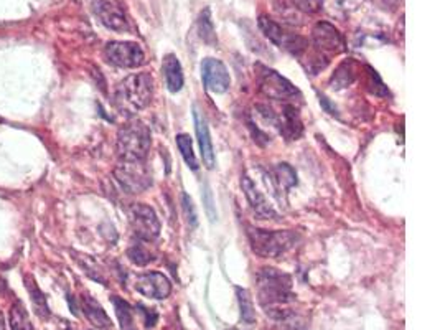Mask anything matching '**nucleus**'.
Returning a JSON list of instances; mask_svg holds the SVG:
<instances>
[{"mask_svg":"<svg viewBox=\"0 0 440 330\" xmlns=\"http://www.w3.org/2000/svg\"><path fill=\"white\" fill-rule=\"evenodd\" d=\"M257 24L267 40L272 41L275 46L292 53L294 56H302V53L307 51V48H309V41H307V39L285 30L282 25H279L275 20L266 17V15L259 17Z\"/></svg>","mask_w":440,"mask_h":330,"instance_id":"obj_6","label":"nucleus"},{"mask_svg":"<svg viewBox=\"0 0 440 330\" xmlns=\"http://www.w3.org/2000/svg\"><path fill=\"white\" fill-rule=\"evenodd\" d=\"M91 9L106 29L127 31L131 29L124 9L114 0H91Z\"/></svg>","mask_w":440,"mask_h":330,"instance_id":"obj_13","label":"nucleus"},{"mask_svg":"<svg viewBox=\"0 0 440 330\" xmlns=\"http://www.w3.org/2000/svg\"><path fill=\"white\" fill-rule=\"evenodd\" d=\"M231 330H236V329H231Z\"/></svg>","mask_w":440,"mask_h":330,"instance_id":"obj_35","label":"nucleus"},{"mask_svg":"<svg viewBox=\"0 0 440 330\" xmlns=\"http://www.w3.org/2000/svg\"><path fill=\"white\" fill-rule=\"evenodd\" d=\"M236 294L237 301H240V309H241V321L246 324V326H251L256 321V311H254V304L251 296L246 289L242 287H236Z\"/></svg>","mask_w":440,"mask_h":330,"instance_id":"obj_23","label":"nucleus"},{"mask_svg":"<svg viewBox=\"0 0 440 330\" xmlns=\"http://www.w3.org/2000/svg\"><path fill=\"white\" fill-rule=\"evenodd\" d=\"M337 4L340 5L343 10H348V12H353L358 7H362L364 4V0H337Z\"/></svg>","mask_w":440,"mask_h":330,"instance_id":"obj_31","label":"nucleus"},{"mask_svg":"<svg viewBox=\"0 0 440 330\" xmlns=\"http://www.w3.org/2000/svg\"><path fill=\"white\" fill-rule=\"evenodd\" d=\"M198 31L201 40L205 41V44H208L211 46L216 45V34H215V26H213V20H211V12L210 9H205L203 12L200 15L198 20Z\"/></svg>","mask_w":440,"mask_h":330,"instance_id":"obj_25","label":"nucleus"},{"mask_svg":"<svg viewBox=\"0 0 440 330\" xmlns=\"http://www.w3.org/2000/svg\"><path fill=\"white\" fill-rule=\"evenodd\" d=\"M397 4H399V0H381V5H383L384 9H388V7L394 9Z\"/></svg>","mask_w":440,"mask_h":330,"instance_id":"obj_32","label":"nucleus"},{"mask_svg":"<svg viewBox=\"0 0 440 330\" xmlns=\"http://www.w3.org/2000/svg\"><path fill=\"white\" fill-rule=\"evenodd\" d=\"M153 78L150 73H135L119 83L116 99L124 109L140 111L152 103Z\"/></svg>","mask_w":440,"mask_h":330,"instance_id":"obj_4","label":"nucleus"},{"mask_svg":"<svg viewBox=\"0 0 440 330\" xmlns=\"http://www.w3.org/2000/svg\"><path fill=\"white\" fill-rule=\"evenodd\" d=\"M175 139H177L178 151H180V154H182L185 164H187L192 170H198L200 164H198V161H196L192 137H190L188 134H178L177 137H175Z\"/></svg>","mask_w":440,"mask_h":330,"instance_id":"obj_22","label":"nucleus"},{"mask_svg":"<svg viewBox=\"0 0 440 330\" xmlns=\"http://www.w3.org/2000/svg\"><path fill=\"white\" fill-rule=\"evenodd\" d=\"M113 304L123 330H134V312H132L129 302L119 299V297H113Z\"/></svg>","mask_w":440,"mask_h":330,"instance_id":"obj_26","label":"nucleus"},{"mask_svg":"<svg viewBox=\"0 0 440 330\" xmlns=\"http://www.w3.org/2000/svg\"><path fill=\"white\" fill-rule=\"evenodd\" d=\"M152 146V134L140 121H131L118 132L121 161H145Z\"/></svg>","mask_w":440,"mask_h":330,"instance_id":"obj_3","label":"nucleus"},{"mask_svg":"<svg viewBox=\"0 0 440 330\" xmlns=\"http://www.w3.org/2000/svg\"><path fill=\"white\" fill-rule=\"evenodd\" d=\"M106 60L118 68H139L144 65V50L135 41H109L104 48Z\"/></svg>","mask_w":440,"mask_h":330,"instance_id":"obj_10","label":"nucleus"},{"mask_svg":"<svg viewBox=\"0 0 440 330\" xmlns=\"http://www.w3.org/2000/svg\"><path fill=\"white\" fill-rule=\"evenodd\" d=\"M134 287L139 294L148 297V299H157V301L167 299L172 292L170 281H168L167 276L157 273V271L137 276Z\"/></svg>","mask_w":440,"mask_h":330,"instance_id":"obj_14","label":"nucleus"},{"mask_svg":"<svg viewBox=\"0 0 440 330\" xmlns=\"http://www.w3.org/2000/svg\"><path fill=\"white\" fill-rule=\"evenodd\" d=\"M137 309H140V314H142V316H144V324H145L147 329H150V327L155 326L158 316H157V312L153 311V309H147L144 306H137Z\"/></svg>","mask_w":440,"mask_h":330,"instance_id":"obj_30","label":"nucleus"},{"mask_svg":"<svg viewBox=\"0 0 440 330\" xmlns=\"http://www.w3.org/2000/svg\"><path fill=\"white\" fill-rule=\"evenodd\" d=\"M182 204H183V213H185V218H187L188 225L190 226H196L198 225V215H196V209L193 205V200L190 199V196L187 194H183L182 196Z\"/></svg>","mask_w":440,"mask_h":330,"instance_id":"obj_29","label":"nucleus"},{"mask_svg":"<svg viewBox=\"0 0 440 330\" xmlns=\"http://www.w3.org/2000/svg\"><path fill=\"white\" fill-rule=\"evenodd\" d=\"M25 283H26L25 284L26 289H29L31 304H34L36 314H39V316H41V317H48L50 316V311H48V306H46V299H45V296H44V292H41L39 287H36L35 281L31 279L30 276L25 279Z\"/></svg>","mask_w":440,"mask_h":330,"instance_id":"obj_21","label":"nucleus"},{"mask_svg":"<svg viewBox=\"0 0 440 330\" xmlns=\"http://www.w3.org/2000/svg\"><path fill=\"white\" fill-rule=\"evenodd\" d=\"M0 330H5V322H4V316H2V312H0Z\"/></svg>","mask_w":440,"mask_h":330,"instance_id":"obj_33","label":"nucleus"},{"mask_svg":"<svg viewBox=\"0 0 440 330\" xmlns=\"http://www.w3.org/2000/svg\"><path fill=\"white\" fill-rule=\"evenodd\" d=\"M274 182L279 185V189L289 190L297 184V174L289 164H279L274 169Z\"/></svg>","mask_w":440,"mask_h":330,"instance_id":"obj_24","label":"nucleus"},{"mask_svg":"<svg viewBox=\"0 0 440 330\" xmlns=\"http://www.w3.org/2000/svg\"><path fill=\"white\" fill-rule=\"evenodd\" d=\"M114 177L129 194H142L152 185V175L145 161H121Z\"/></svg>","mask_w":440,"mask_h":330,"instance_id":"obj_8","label":"nucleus"},{"mask_svg":"<svg viewBox=\"0 0 440 330\" xmlns=\"http://www.w3.org/2000/svg\"><path fill=\"white\" fill-rule=\"evenodd\" d=\"M241 187L242 191H245L249 205H251L252 211L256 213L259 218H262V220H277L279 215L272 209V205L269 204L266 196L262 195V191L256 187V184H254L247 175L241 179Z\"/></svg>","mask_w":440,"mask_h":330,"instance_id":"obj_15","label":"nucleus"},{"mask_svg":"<svg viewBox=\"0 0 440 330\" xmlns=\"http://www.w3.org/2000/svg\"><path fill=\"white\" fill-rule=\"evenodd\" d=\"M63 330H76V329H73L71 326H65V327H63Z\"/></svg>","mask_w":440,"mask_h":330,"instance_id":"obj_34","label":"nucleus"},{"mask_svg":"<svg viewBox=\"0 0 440 330\" xmlns=\"http://www.w3.org/2000/svg\"><path fill=\"white\" fill-rule=\"evenodd\" d=\"M195 118V127H196V137H198L200 144V151H201V159H203V164L206 165V169H215L216 159H215V149H213V141H211L210 136V127L206 118L200 113L198 109L195 108L193 113Z\"/></svg>","mask_w":440,"mask_h":330,"instance_id":"obj_16","label":"nucleus"},{"mask_svg":"<svg viewBox=\"0 0 440 330\" xmlns=\"http://www.w3.org/2000/svg\"><path fill=\"white\" fill-rule=\"evenodd\" d=\"M354 79H357V63H354L353 60H347L337 68L335 74H333L330 79V84H332V88L342 89V88L349 86Z\"/></svg>","mask_w":440,"mask_h":330,"instance_id":"obj_19","label":"nucleus"},{"mask_svg":"<svg viewBox=\"0 0 440 330\" xmlns=\"http://www.w3.org/2000/svg\"><path fill=\"white\" fill-rule=\"evenodd\" d=\"M10 327L12 330H31V322L26 309L20 301H15L10 307Z\"/></svg>","mask_w":440,"mask_h":330,"instance_id":"obj_20","label":"nucleus"},{"mask_svg":"<svg viewBox=\"0 0 440 330\" xmlns=\"http://www.w3.org/2000/svg\"><path fill=\"white\" fill-rule=\"evenodd\" d=\"M131 226L142 241H153L160 235V221L155 210L145 204H135L129 209Z\"/></svg>","mask_w":440,"mask_h":330,"instance_id":"obj_11","label":"nucleus"},{"mask_svg":"<svg viewBox=\"0 0 440 330\" xmlns=\"http://www.w3.org/2000/svg\"><path fill=\"white\" fill-rule=\"evenodd\" d=\"M251 249L261 258H282L300 241L299 233L292 230L267 231L259 228H247Z\"/></svg>","mask_w":440,"mask_h":330,"instance_id":"obj_2","label":"nucleus"},{"mask_svg":"<svg viewBox=\"0 0 440 330\" xmlns=\"http://www.w3.org/2000/svg\"><path fill=\"white\" fill-rule=\"evenodd\" d=\"M257 89L262 96L272 101H290L300 98V91L287 78L270 68L259 65L257 73Z\"/></svg>","mask_w":440,"mask_h":330,"instance_id":"obj_7","label":"nucleus"},{"mask_svg":"<svg viewBox=\"0 0 440 330\" xmlns=\"http://www.w3.org/2000/svg\"><path fill=\"white\" fill-rule=\"evenodd\" d=\"M292 7L304 14H318L323 9V0H290Z\"/></svg>","mask_w":440,"mask_h":330,"instance_id":"obj_28","label":"nucleus"},{"mask_svg":"<svg viewBox=\"0 0 440 330\" xmlns=\"http://www.w3.org/2000/svg\"><path fill=\"white\" fill-rule=\"evenodd\" d=\"M162 73H163V76H165V84H167L168 91H170V93L182 91L185 78H183L182 63H180L177 55H173V53H168V55L163 56Z\"/></svg>","mask_w":440,"mask_h":330,"instance_id":"obj_17","label":"nucleus"},{"mask_svg":"<svg viewBox=\"0 0 440 330\" xmlns=\"http://www.w3.org/2000/svg\"><path fill=\"white\" fill-rule=\"evenodd\" d=\"M201 79L205 88L213 94L226 93L231 86V76L226 65L216 58H205L201 61Z\"/></svg>","mask_w":440,"mask_h":330,"instance_id":"obj_12","label":"nucleus"},{"mask_svg":"<svg viewBox=\"0 0 440 330\" xmlns=\"http://www.w3.org/2000/svg\"><path fill=\"white\" fill-rule=\"evenodd\" d=\"M257 292L259 302L267 309V312H274L277 307L294 301L292 278L279 269L264 268L257 274Z\"/></svg>","mask_w":440,"mask_h":330,"instance_id":"obj_1","label":"nucleus"},{"mask_svg":"<svg viewBox=\"0 0 440 330\" xmlns=\"http://www.w3.org/2000/svg\"><path fill=\"white\" fill-rule=\"evenodd\" d=\"M312 40H314L315 51L327 58L328 61L333 55H340L347 50V41H344L342 31L328 22L315 24L312 29Z\"/></svg>","mask_w":440,"mask_h":330,"instance_id":"obj_9","label":"nucleus"},{"mask_svg":"<svg viewBox=\"0 0 440 330\" xmlns=\"http://www.w3.org/2000/svg\"><path fill=\"white\" fill-rule=\"evenodd\" d=\"M127 258H129L132 263L137 266H147L148 263H152L153 254L148 251L144 244H132V246L127 249Z\"/></svg>","mask_w":440,"mask_h":330,"instance_id":"obj_27","label":"nucleus"},{"mask_svg":"<svg viewBox=\"0 0 440 330\" xmlns=\"http://www.w3.org/2000/svg\"><path fill=\"white\" fill-rule=\"evenodd\" d=\"M81 309H83L84 316H86L88 321L91 322L94 327H98V329L113 327V322H111V319L108 314H106L103 306H101L96 299H93L91 296L81 297Z\"/></svg>","mask_w":440,"mask_h":330,"instance_id":"obj_18","label":"nucleus"},{"mask_svg":"<svg viewBox=\"0 0 440 330\" xmlns=\"http://www.w3.org/2000/svg\"><path fill=\"white\" fill-rule=\"evenodd\" d=\"M256 109L257 114L264 121L269 122L270 126L275 127L285 139L297 141L302 136V132H304V126H302V121L299 118V111L294 106L284 104L282 109L275 111L269 108V106L259 104Z\"/></svg>","mask_w":440,"mask_h":330,"instance_id":"obj_5","label":"nucleus"}]
</instances>
